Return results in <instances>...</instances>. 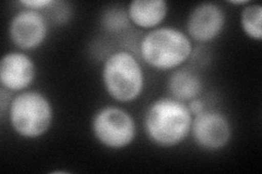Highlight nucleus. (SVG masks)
<instances>
[{
    "instance_id": "f03ea898",
    "label": "nucleus",
    "mask_w": 262,
    "mask_h": 174,
    "mask_svg": "<svg viewBox=\"0 0 262 174\" xmlns=\"http://www.w3.org/2000/svg\"><path fill=\"white\" fill-rule=\"evenodd\" d=\"M193 41L177 28L160 27L149 31L139 44L141 60L161 72H173L190 59Z\"/></svg>"
},
{
    "instance_id": "7ed1b4c3",
    "label": "nucleus",
    "mask_w": 262,
    "mask_h": 174,
    "mask_svg": "<svg viewBox=\"0 0 262 174\" xmlns=\"http://www.w3.org/2000/svg\"><path fill=\"white\" fill-rule=\"evenodd\" d=\"M101 78L106 93L118 104L134 103L144 92L145 74L140 61L122 49L106 57Z\"/></svg>"
},
{
    "instance_id": "0eeeda50",
    "label": "nucleus",
    "mask_w": 262,
    "mask_h": 174,
    "mask_svg": "<svg viewBox=\"0 0 262 174\" xmlns=\"http://www.w3.org/2000/svg\"><path fill=\"white\" fill-rule=\"evenodd\" d=\"M49 26L42 11L22 8L9 22L8 34L11 43L20 52L36 51L46 41Z\"/></svg>"
},
{
    "instance_id": "ddd939ff",
    "label": "nucleus",
    "mask_w": 262,
    "mask_h": 174,
    "mask_svg": "<svg viewBox=\"0 0 262 174\" xmlns=\"http://www.w3.org/2000/svg\"><path fill=\"white\" fill-rule=\"evenodd\" d=\"M101 23L104 30L110 33H121L130 26V20L128 18L127 10L122 9L118 6H114L112 8L105 9Z\"/></svg>"
},
{
    "instance_id": "f257e3e1",
    "label": "nucleus",
    "mask_w": 262,
    "mask_h": 174,
    "mask_svg": "<svg viewBox=\"0 0 262 174\" xmlns=\"http://www.w3.org/2000/svg\"><path fill=\"white\" fill-rule=\"evenodd\" d=\"M193 115L186 103L171 96L160 97L146 108L144 133L152 144L162 148L182 145L190 136Z\"/></svg>"
},
{
    "instance_id": "4468645a",
    "label": "nucleus",
    "mask_w": 262,
    "mask_h": 174,
    "mask_svg": "<svg viewBox=\"0 0 262 174\" xmlns=\"http://www.w3.org/2000/svg\"><path fill=\"white\" fill-rule=\"evenodd\" d=\"M57 3H58L57 0H21V2H19L23 8L37 11L49 9V8L54 7Z\"/></svg>"
},
{
    "instance_id": "6e6552de",
    "label": "nucleus",
    "mask_w": 262,
    "mask_h": 174,
    "mask_svg": "<svg viewBox=\"0 0 262 174\" xmlns=\"http://www.w3.org/2000/svg\"><path fill=\"white\" fill-rule=\"evenodd\" d=\"M226 26V13L216 3H201L194 6L186 22V33L192 41L208 44L222 34Z\"/></svg>"
},
{
    "instance_id": "20e7f679",
    "label": "nucleus",
    "mask_w": 262,
    "mask_h": 174,
    "mask_svg": "<svg viewBox=\"0 0 262 174\" xmlns=\"http://www.w3.org/2000/svg\"><path fill=\"white\" fill-rule=\"evenodd\" d=\"M8 119L16 135L26 139H37L51 130L54 108L44 93L28 89L12 97Z\"/></svg>"
},
{
    "instance_id": "1a4fd4ad",
    "label": "nucleus",
    "mask_w": 262,
    "mask_h": 174,
    "mask_svg": "<svg viewBox=\"0 0 262 174\" xmlns=\"http://www.w3.org/2000/svg\"><path fill=\"white\" fill-rule=\"evenodd\" d=\"M36 64L24 52H10L0 60V85L10 93L30 89L36 78Z\"/></svg>"
},
{
    "instance_id": "9d476101",
    "label": "nucleus",
    "mask_w": 262,
    "mask_h": 174,
    "mask_svg": "<svg viewBox=\"0 0 262 174\" xmlns=\"http://www.w3.org/2000/svg\"><path fill=\"white\" fill-rule=\"evenodd\" d=\"M126 10L131 24L149 32L160 28L166 19L169 7L165 0H134Z\"/></svg>"
},
{
    "instance_id": "9b49d317",
    "label": "nucleus",
    "mask_w": 262,
    "mask_h": 174,
    "mask_svg": "<svg viewBox=\"0 0 262 174\" xmlns=\"http://www.w3.org/2000/svg\"><path fill=\"white\" fill-rule=\"evenodd\" d=\"M203 87V80L200 74L188 68H179L170 72L167 80L169 96L183 103L200 97Z\"/></svg>"
},
{
    "instance_id": "f8f14e48",
    "label": "nucleus",
    "mask_w": 262,
    "mask_h": 174,
    "mask_svg": "<svg viewBox=\"0 0 262 174\" xmlns=\"http://www.w3.org/2000/svg\"><path fill=\"white\" fill-rule=\"evenodd\" d=\"M239 23L244 34L248 38L261 41L262 39V6L249 3L242 8Z\"/></svg>"
},
{
    "instance_id": "f3484780",
    "label": "nucleus",
    "mask_w": 262,
    "mask_h": 174,
    "mask_svg": "<svg viewBox=\"0 0 262 174\" xmlns=\"http://www.w3.org/2000/svg\"><path fill=\"white\" fill-rule=\"evenodd\" d=\"M250 2L249 0H229L228 2V4H231V5H234V6H246L247 4H249Z\"/></svg>"
},
{
    "instance_id": "2eb2a0df",
    "label": "nucleus",
    "mask_w": 262,
    "mask_h": 174,
    "mask_svg": "<svg viewBox=\"0 0 262 174\" xmlns=\"http://www.w3.org/2000/svg\"><path fill=\"white\" fill-rule=\"evenodd\" d=\"M10 92H8L5 88H0V117H2V120H4L6 113H8V110H9V106L11 103Z\"/></svg>"
},
{
    "instance_id": "39448f33",
    "label": "nucleus",
    "mask_w": 262,
    "mask_h": 174,
    "mask_svg": "<svg viewBox=\"0 0 262 174\" xmlns=\"http://www.w3.org/2000/svg\"><path fill=\"white\" fill-rule=\"evenodd\" d=\"M91 132L98 144L112 151H121L133 144L138 134L135 118L118 106H105L95 111Z\"/></svg>"
},
{
    "instance_id": "423d86ee",
    "label": "nucleus",
    "mask_w": 262,
    "mask_h": 174,
    "mask_svg": "<svg viewBox=\"0 0 262 174\" xmlns=\"http://www.w3.org/2000/svg\"><path fill=\"white\" fill-rule=\"evenodd\" d=\"M190 136L195 146L201 151L207 153L220 152L232 140V122L223 112L206 109L193 117Z\"/></svg>"
},
{
    "instance_id": "dca6fc26",
    "label": "nucleus",
    "mask_w": 262,
    "mask_h": 174,
    "mask_svg": "<svg viewBox=\"0 0 262 174\" xmlns=\"http://www.w3.org/2000/svg\"><path fill=\"white\" fill-rule=\"evenodd\" d=\"M186 104H187L188 108H189V110H190V112H191V114L193 115V117L200 114L201 112H203L204 110L207 109L206 103H204L203 99H201L200 97L194 98V99H192V101L188 102Z\"/></svg>"
}]
</instances>
